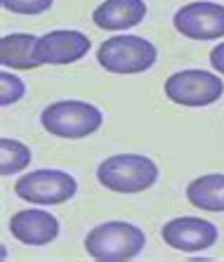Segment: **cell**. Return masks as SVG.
<instances>
[{
	"mask_svg": "<svg viewBox=\"0 0 224 262\" xmlns=\"http://www.w3.org/2000/svg\"><path fill=\"white\" fill-rule=\"evenodd\" d=\"M217 236V227L210 220L194 217V215L172 217L161 227V238L165 241V246L182 253H200V250L212 248Z\"/></svg>",
	"mask_w": 224,
	"mask_h": 262,
	"instance_id": "8",
	"label": "cell"
},
{
	"mask_svg": "<svg viewBox=\"0 0 224 262\" xmlns=\"http://www.w3.org/2000/svg\"><path fill=\"white\" fill-rule=\"evenodd\" d=\"M210 67L215 69V71L219 73V76H224V43L215 45L210 52Z\"/></svg>",
	"mask_w": 224,
	"mask_h": 262,
	"instance_id": "17",
	"label": "cell"
},
{
	"mask_svg": "<svg viewBox=\"0 0 224 262\" xmlns=\"http://www.w3.org/2000/svg\"><path fill=\"white\" fill-rule=\"evenodd\" d=\"M104 123V114L83 99H61L45 106L40 114V125L45 133L61 140H85L95 135Z\"/></svg>",
	"mask_w": 224,
	"mask_h": 262,
	"instance_id": "3",
	"label": "cell"
},
{
	"mask_svg": "<svg viewBox=\"0 0 224 262\" xmlns=\"http://www.w3.org/2000/svg\"><path fill=\"white\" fill-rule=\"evenodd\" d=\"M26 95L24 80L10 71H0V104L3 106H12Z\"/></svg>",
	"mask_w": 224,
	"mask_h": 262,
	"instance_id": "15",
	"label": "cell"
},
{
	"mask_svg": "<svg viewBox=\"0 0 224 262\" xmlns=\"http://www.w3.org/2000/svg\"><path fill=\"white\" fill-rule=\"evenodd\" d=\"M158 50L142 36H114L97 48V61L104 71L118 76L144 73L156 64Z\"/></svg>",
	"mask_w": 224,
	"mask_h": 262,
	"instance_id": "4",
	"label": "cell"
},
{
	"mask_svg": "<svg viewBox=\"0 0 224 262\" xmlns=\"http://www.w3.org/2000/svg\"><path fill=\"white\" fill-rule=\"evenodd\" d=\"M0 5L12 14H24V17H36V14L48 12L55 5V0H0Z\"/></svg>",
	"mask_w": 224,
	"mask_h": 262,
	"instance_id": "16",
	"label": "cell"
},
{
	"mask_svg": "<svg viewBox=\"0 0 224 262\" xmlns=\"http://www.w3.org/2000/svg\"><path fill=\"white\" fill-rule=\"evenodd\" d=\"M158 165L142 154H116L97 165V182L116 194H142L158 182Z\"/></svg>",
	"mask_w": 224,
	"mask_h": 262,
	"instance_id": "2",
	"label": "cell"
},
{
	"mask_svg": "<svg viewBox=\"0 0 224 262\" xmlns=\"http://www.w3.org/2000/svg\"><path fill=\"white\" fill-rule=\"evenodd\" d=\"M170 102L198 109V106H210L215 104L224 92L222 76L217 71H203V69H184V71L172 73L163 85Z\"/></svg>",
	"mask_w": 224,
	"mask_h": 262,
	"instance_id": "6",
	"label": "cell"
},
{
	"mask_svg": "<svg viewBox=\"0 0 224 262\" xmlns=\"http://www.w3.org/2000/svg\"><path fill=\"white\" fill-rule=\"evenodd\" d=\"M36 36L31 33H5L0 38V61L5 69L14 71H33L38 69L36 59Z\"/></svg>",
	"mask_w": 224,
	"mask_h": 262,
	"instance_id": "12",
	"label": "cell"
},
{
	"mask_svg": "<svg viewBox=\"0 0 224 262\" xmlns=\"http://www.w3.org/2000/svg\"><path fill=\"white\" fill-rule=\"evenodd\" d=\"M33 161V151L31 146H26L24 142L19 140H10L3 137L0 140V175H17V172L26 170Z\"/></svg>",
	"mask_w": 224,
	"mask_h": 262,
	"instance_id": "14",
	"label": "cell"
},
{
	"mask_svg": "<svg viewBox=\"0 0 224 262\" xmlns=\"http://www.w3.org/2000/svg\"><path fill=\"white\" fill-rule=\"evenodd\" d=\"M59 220L42 208H24L10 217V234L24 246H48L59 236Z\"/></svg>",
	"mask_w": 224,
	"mask_h": 262,
	"instance_id": "10",
	"label": "cell"
},
{
	"mask_svg": "<svg viewBox=\"0 0 224 262\" xmlns=\"http://www.w3.org/2000/svg\"><path fill=\"white\" fill-rule=\"evenodd\" d=\"M146 246V234L142 227L123 220H111L92 227L85 236V253L92 260L123 262L135 260Z\"/></svg>",
	"mask_w": 224,
	"mask_h": 262,
	"instance_id": "1",
	"label": "cell"
},
{
	"mask_svg": "<svg viewBox=\"0 0 224 262\" xmlns=\"http://www.w3.org/2000/svg\"><path fill=\"white\" fill-rule=\"evenodd\" d=\"M14 194L21 201L36 206H61L78 194V182L66 170L40 168L19 177L14 182Z\"/></svg>",
	"mask_w": 224,
	"mask_h": 262,
	"instance_id": "5",
	"label": "cell"
},
{
	"mask_svg": "<svg viewBox=\"0 0 224 262\" xmlns=\"http://www.w3.org/2000/svg\"><path fill=\"white\" fill-rule=\"evenodd\" d=\"M187 201L208 213H224V172L200 175L187 184Z\"/></svg>",
	"mask_w": 224,
	"mask_h": 262,
	"instance_id": "13",
	"label": "cell"
},
{
	"mask_svg": "<svg viewBox=\"0 0 224 262\" xmlns=\"http://www.w3.org/2000/svg\"><path fill=\"white\" fill-rule=\"evenodd\" d=\"M172 26L189 40H217L224 38V5L210 0H194L175 12Z\"/></svg>",
	"mask_w": 224,
	"mask_h": 262,
	"instance_id": "7",
	"label": "cell"
},
{
	"mask_svg": "<svg viewBox=\"0 0 224 262\" xmlns=\"http://www.w3.org/2000/svg\"><path fill=\"white\" fill-rule=\"evenodd\" d=\"M92 43L83 31L76 29H57L48 31L45 36L36 40V59L40 67L52 64V67H64V64H76L90 52Z\"/></svg>",
	"mask_w": 224,
	"mask_h": 262,
	"instance_id": "9",
	"label": "cell"
},
{
	"mask_svg": "<svg viewBox=\"0 0 224 262\" xmlns=\"http://www.w3.org/2000/svg\"><path fill=\"white\" fill-rule=\"evenodd\" d=\"M146 10L144 0H104L95 7L92 21L104 31H127L146 17Z\"/></svg>",
	"mask_w": 224,
	"mask_h": 262,
	"instance_id": "11",
	"label": "cell"
}]
</instances>
